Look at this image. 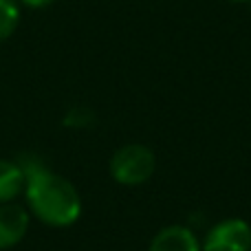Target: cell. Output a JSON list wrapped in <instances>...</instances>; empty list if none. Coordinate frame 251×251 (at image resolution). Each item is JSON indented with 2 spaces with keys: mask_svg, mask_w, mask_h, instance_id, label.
<instances>
[{
  "mask_svg": "<svg viewBox=\"0 0 251 251\" xmlns=\"http://www.w3.org/2000/svg\"><path fill=\"white\" fill-rule=\"evenodd\" d=\"M110 176L124 187H139L152 178L156 170V156L143 143H126L110 156Z\"/></svg>",
  "mask_w": 251,
  "mask_h": 251,
  "instance_id": "cell-2",
  "label": "cell"
},
{
  "mask_svg": "<svg viewBox=\"0 0 251 251\" xmlns=\"http://www.w3.org/2000/svg\"><path fill=\"white\" fill-rule=\"evenodd\" d=\"M20 25V2L18 0H0V42L9 40Z\"/></svg>",
  "mask_w": 251,
  "mask_h": 251,
  "instance_id": "cell-7",
  "label": "cell"
},
{
  "mask_svg": "<svg viewBox=\"0 0 251 251\" xmlns=\"http://www.w3.org/2000/svg\"><path fill=\"white\" fill-rule=\"evenodd\" d=\"M25 174L26 209L33 218L49 227H71L82 216V196L77 187L62 174L49 170L38 156L18 161Z\"/></svg>",
  "mask_w": 251,
  "mask_h": 251,
  "instance_id": "cell-1",
  "label": "cell"
},
{
  "mask_svg": "<svg viewBox=\"0 0 251 251\" xmlns=\"http://www.w3.org/2000/svg\"><path fill=\"white\" fill-rule=\"evenodd\" d=\"M31 225V214L18 203L0 205V249H11L25 240Z\"/></svg>",
  "mask_w": 251,
  "mask_h": 251,
  "instance_id": "cell-4",
  "label": "cell"
},
{
  "mask_svg": "<svg viewBox=\"0 0 251 251\" xmlns=\"http://www.w3.org/2000/svg\"><path fill=\"white\" fill-rule=\"evenodd\" d=\"M201 251H251V225L243 218H223L207 229Z\"/></svg>",
  "mask_w": 251,
  "mask_h": 251,
  "instance_id": "cell-3",
  "label": "cell"
},
{
  "mask_svg": "<svg viewBox=\"0 0 251 251\" xmlns=\"http://www.w3.org/2000/svg\"><path fill=\"white\" fill-rule=\"evenodd\" d=\"M25 190V174L18 161L0 159V205L11 203Z\"/></svg>",
  "mask_w": 251,
  "mask_h": 251,
  "instance_id": "cell-6",
  "label": "cell"
},
{
  "mask_svg": "<svg viewBox=\"0 0 251 251\" xmlns=\"http://www.w3.org/2000/svg\"><path fill=\"white\" fill-rule=\"evenodd\" d=\"M91 122H93V113L86 108H73L64 119V124L73 126V128H84V126H88Z\"/></svg>",
  "mask_w": 251,
  "mask_h": 251,
  "instance_id": "cell-8",
  "label": "cell"
},
{
  "mask_svg": "<svg viewBox=\"0 0 251 251\" xmlns=\"http://www.w3.org/2000/svg\"><path fill=\"white\" fill-rule=\"evenodd\" d=\"M231 2H247V0H231Z\"/></svg>",
  "mask_w": 251,
  "mask_h": 251,
  "instance_id": "cell-10",
  "label": "cell"
},
{
  "mask_svg": "<svg viewBox=\"0 0 251 251\" xmlns=\"http://www.w3.org/2000/svg\"><path fill=\"white\" fill-rule=\"evenodd\" d=\"M18 2L29 9H47V7H51L55 0H18Z\"/></svg>",
  "mask_w": 251,
  "mask_h": 251,
  "instance_id": "cell-9",
  "label": "cell"
},
{
  "mask_svg": "<svg viewBox=\"0 0 251 251\" xmlns=\"http://www.w3.org/2000/svg\"><path fill=\"white\" fill-rule=\"evenodd\" d=\"M148 251H201V243L190 227L168 225L154 234Z\"/></svg>",
  "mask_w": 251,
  "mask_h": 251,
  "instance_id": "cell-5",
  "label": "cell"
}]
</instances>
